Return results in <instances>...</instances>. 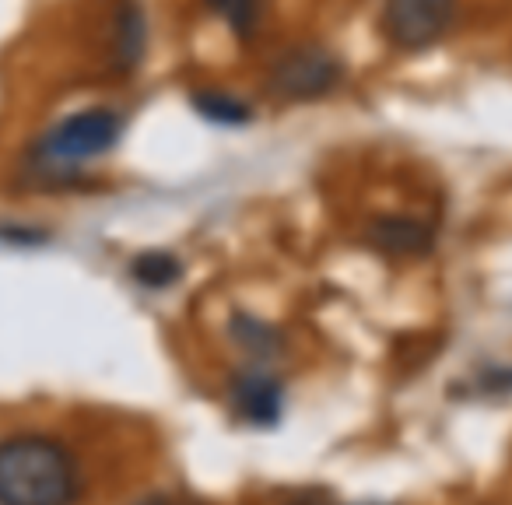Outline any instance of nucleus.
I'll use <instances>...</instances> for the list:
<instances>
[{
	"label": "nucleus",
	"instance_id": "obj_10",
	"mask_svg": "<svg viewBox=\"0 0 512 505\" xmlns=\"http://www.w3.org/2000/svg\"><path fill=\"white\" fill-rule=\"evenodd\" d=\"M193 109L204 116L207 123H218V127H242L249 123V106L235 95H225V92H200L193 95Z\"/></svg>",
	"mask_w": 512,
	"mask_h": 505
},
{
	"label": "nucleus",
	"instance_id": "obj_13",
	"mask_svg": "<svg viewBox=\"0 0 512 505\" xmlns=\"http://www.w3.org/2000/svg\"><path fill=\"white\" fill-rule=\"evenodd\" d=\"M299 505H316V502H299Z\"/></svg>",
	"mask_w": 512,
	"mask_h": 505
},
{
	"label": "nucleus",
	"instance_id": "obj_6",
	"mask_svg": "<svg viewBox=\"0 0 512 505\" xmlns=\"http://www.w3.org/2000/svg\"><path fill=\"white\" fill-rule=\"evenodd\" d=\"M372 246L390 257H421L432 249V228L407 214H386L372 225Z\"/></svg>",
	"mask_w": 512,
	"mask_h": 505
},
{
	"label": "nucleus",
	"instance_id": "obj_2",
	"mask_svg": "<svg viewBox=\"0 0 512 505\" xmlns=\"http://www.w3.org/2000/svg\"><path fill=\"white\" fill-rule=\"evenodd\" d=\"M123 137V120L113 109H81L53 123L32 151V165L43 176H71L85 162L106 155Z\"/></svg>",
	"mask_w": 512,
	"mask_h": 505
},
{
	"label": "nucleus",
	"instance_id": "obj_11",
	"mask_svg": "<svg viewBox=\"0 0 512 505\" xmlns=\"http://www.w3.org/2000/svg\"><path fill=\"white\" fill-rule=\"evenodd\" d=\"M225 25L232 29L235 39H249L256 32V22H260V0H207Z\"/></svg>",
	"mask_w": 512,
	"mask_h": 505
},
{
	"label": "nucleus",
	"instance_id": "obj_9",
	"mask_svg": "<svg viewBox=\"0 0 512 505\" xmlns=\"http://www.w3.org/2000/svg\"><path fill=\"white\" fill-rule=\"evenodd\" d=\"M232 337L239 341V348H246L253 358H271L281 351V334L271 323L256 320V316H232Z\"/></svg>",
	"mask_w": 512,
	"mask_h": 505
},
{
	"label": "nucleus",
	"instance_id": "obj_5",
	"mask_svg": "<svg viewBox=\"0 0 512 505\" xmlns=\"http://www.w3.org/2000/svg\"><path fill=\"white\" fill-rule=\"evenodd\" d=\"M232 411L253 428H274L285 414V386L264 369L239 372L232 379Z\"/></svg>",
	"mask_w": 512,
	"mask_h": 505
},
{
	"label": "nucleus",
	"instance_id": "obj_3",
	"mask_svg": "<svg viewBox=\"0 0 512 505\" xmlns=\"http://www.w3.org/2000/svg\"><path fill=\"white\" fill-rule=\"evenodd\" d=\"M453 18V0H383V29L397 50H428Z\"/></svg>",
	"mask_w": 512,
	"mask_h": 505
},
{
	"label": "nucleus",
	"instance_id": "obj_7",
	"mask_svg": "<svg viewBox=\"0 0 512 505\" xmlns=\"http://www.w3.org/2000/svg\"><path fill=\"white\" fill-rule=\"evenodd\" d=\"M144 43H148V25H144V15L134 0L120 4L113 18V60L120 71H130V67L141 64L144 57Z\"/></svg>",
	"mask_w": 512,
	"mask_h": 505
},
{
	"label": "nucleus",
	"instance_id": "obj_8",
	"mask_svg": "<svg viewBox=\"0 0 512 505\" xmlns=\"http://www.w3.org/2000/svg\"><path fill=\"white\" fill-rule=\"evenodd\" d=\"M130 278L148 292H162V288H172L183 278V264L165 249H144L141 257H134V264H130Z\"/></svg>",
	"mask_w": 512,
	"mask_h": 505
},
{
	"label": "nucleus",
	"instance_id": "obj_12",
	"mask_svg": "<svg viewBox=\"0 0 512 505\" xmlns=\"http://www.w3.org/2000/svg\"><path fill=\"white\" fill-rule=\"evenodd\" d=\"M141 505H172V502H169L165 495H151V498H144Z\"/></svg>",
	"mask_w": 512,
	"mask_h": 505
},
{
	"label": "nucleus",
	"instance_id": "obj_1",
	"mask_svg": "<svg viewBox=\"0 0 512 505\" xmlns=\"http://www.w3.org/2000/svg\"><path fill=\"white\" fill-rule=\"evenodd\" d=\"M78 463L64 442L22 432L0 439V505H71Z\"/></svg>",
	"mask_w": 512,
	"mask_h": 505
},
{
	"label": "nucleus",
	"instance_id": "obj_4",
	"mask_svg": "<svg viewBox=\"0 0 512 505\" xmlns=\"http://www.w3.org/2000/svg\"><path fill=\"white\" fill-rule=\"evenodd\" d=\"M337 81H341V64L323 46H302L295 53H285L271 74V85L281 99H323L327 92H334Z\"/></svg>",
	"mask_w": 512,
	"mask_h": 505
}]
</instances>
